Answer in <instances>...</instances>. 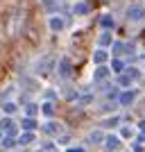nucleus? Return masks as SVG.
Masks as SVG:
<instances>
[{"label":"nucleus","mask_w":145,"mask_h":152,"mask_svg":"<svg viewBox=\"0 0 145 152\" xmlns=\"http://www.w3.org/2000/svg\"><path fill=\"white\" fill-rule=\"evenodd\" d=\"M132 100H134V93H125L122 95V102H125V104H129Z\"/></svg>","instance_id":"nucleus-2"},{"label":"nucleus","mask_w":145,"mask_h":152,"mask_svg":"<svg viewBox=\"0 0 145 152\" xmlns=\"http://www.w3.org/2000/svg\"><path fill=\"white\" fill-rule=\"evenodd\" d=\"M32 139H34V136H32V134H25V136H20V143H30Z\"/></svg>","instance_id":"nucleus-3"},{"label":"nucleus","mask_w":145,"mask_h":152,"mask_svg":"<svg viewBox=\"0 0 145 152\" xmlns=\"http://www.w3.org/2000/svg\"><path fill=\"white\" fill-rule=\"evenodd\" d=\"M118 145H120V141L116 139V136H109V141H107V148H109V150H116Z\"/></svg>","instance_id":"nucleus-1"}]
</instances>
